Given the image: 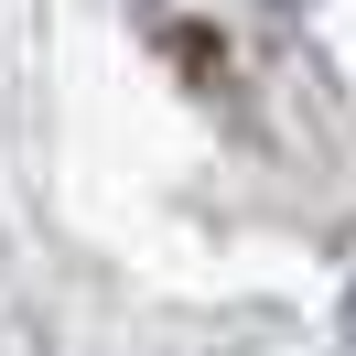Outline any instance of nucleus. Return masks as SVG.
Instances as JSON below:
<instances>
[{
	"label": "nucleus",
	"instance_id": "f257e3e1",
	"mask_svg": "<svg viewBox=\"0 0 356 356\" xmlns=\"http://www.w3.org/2000/svg\"><path fill=\"white\" fill-rule=\"evenodd\" d=\"M334 346H346V356H356V291H346V313H334Z\"/></svg>",
	"mask_w": 356,
	"mask_h": 356
},
{
	"label": "nucleus",
	"instance_id": "f03ea898",
	"mask_svg": "<svg viewBox=\"0 0 356 356\" xmlns=\"http://www.w3.org/2000/svg\"><path fill=\"white\" fill-rule=\"evenodd\" d=\"M270 11H302V0H270Z\"/></svg>",
	"mask_w": 356,
	"mask_h": 356
}]
</instances>
